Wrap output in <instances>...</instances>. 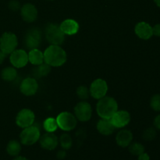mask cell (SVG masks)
<instances>
[{"mask_svg": "<svg viewBox=\"0 0 160 160\" xmlns=\"http://www.w3.org/2000/svg\"><path fill=\"white\" fill-rule=\"evenodd\" d=\"M43 53L44 61L50 67H61L67 59V53L59 45H51Z\"/></svg>", "mask_w": 160, "mask_h": 160, "instance_id": "cell-1", "label": "cell"}, {"mask_svg": "<svg viewBox=\"0 0 160 160\" xmlns=\"http://www.w3.org/2000/svg\"><path fill=\"white\" fill-rule=\"evenodd\" d=\"M45 35L46 40L51 45H60L65 40V34L62 32L59 25L49 23L45 30Z\"/></svg>", "mask_w": 160, "mask_h": 160, "instance_id": "cell-3", "label": "cell"}, {"mask_svg": "<svg viewBox=\"0 0 160 160\" xmlns=\"http://www.w3.org/2000/svg\"><path fill=\"white\" fill-rule=\"evenodd\" d=\"M97 130L100 134L103 135H110L115 131V128L111 123L110 119H102L97 123Z\"/></svg>", "mask_w": 160, "mask_h": 160, "instance_id": "cell-19", "label": "cell"}, {"mask_svg": "<svg viewBox=\"0 0 160 160\" xmlns=\"http://www.w3.org/2000/svg\"><path fill=\"white\" fill-rule=\"evenodd\" d=\"M152 34L156 37H160V23H157L152 27Z\"/></svg>", "mask_w": 160, "mask_h": 160, "instance_id": "cell-31", "label": "cell"}, {"mask_svg": "<svg viewBox=\"0 0 160 160\" xmlns=\"http://www.w3.org/2000/svg\"><path fill=\"white\" fill-rule=\"evenodd\" d=\"M50 71H51V67L46 62H43L34 67L33 70V75L37 78H43V77L47 76L50 73Z\"/></svg>", "mask_w": 160, "mask_h": 160, "instance_id": "cell-21", "label": "cell"}, {"mask_svg": "<svg viewBox=\"0 0 160 160\" xmlns=\"http://www.w3.org/2000/svg\"><path fill=\"white\" fill-rule=\"evenodd\" d=\"M155 3L156 4V6H158V7L160 8V0H154Z\"/></svg>", "mask_w": 160, "mask_h": 160, "instance_id": "cell-37", "label": "cell"}, {"mask_svg": "<svg viewBox=\"0 0 160 160\" xmlns=\"http://www.w3.org/2000/svg\"><path fill=\"white\" fill-rule=\"evenodd\" d=\"M150 106L156 112H160V94H156L152 97Z\"/></svg>", "mask_w": 160, "mask_h": 160, "instance_id": "cell-28", "label": "cell"}, {"mask_svg": "<svg viewBox=\"0 0 160 160\" xmlns=\"http://www.w3.org/2000/svg\"><path fill=\"white\" fill-rule=\"evenodd\" d=\"M42 38V31H40V29L37 28H31V29L28 30V31L25 34V45L30 50L38 48L40 46Z\"/></svg>", "mask_w": 160, "mask_h": 160, "instance_id": "cell-7", "label": "cell"}, {"mask_svg": "<svg viewBox=\"0 0 160 160\" xmlns=\"http://www.w3.org/2000/svg\"><path fill=\"white\" fill-rule=\"evenodd\" d=\"M156 137V131L152 128H148L143 133V138L146 141H152Z\"/></svg>", "mask_w": 160, "mask_h": 160, "instance_id": "cell-29", "label": "cell"}, {"mask_svg": "<svg viewBox=\"0 0 160 160\" xmlns=\"http://www.w3.org/2000/svg\"><path fill=\"white\" fill-rule=\"evenodd\" d=\"M9 60L12 67L15 68H22L28 64V53L23 49H15L10 53Z\"/></svg>", "mask_w": 160, "mask_h": 160, "instance_id": "cell-11", "label": "cell"}, {"mask_svg": "<svg viewBox=\"0 0 160 160\" xmlns=\"http://www.w3.org/2000/svg\"><path fill=\"white\" fill-rule=\"evenodd\" d=\"M13 160H28L27 158L23 157V156H16V158Z\"/></svg>", "mask_w": 160, "mask_h": 160, "instance_id": "cell-36", "label": "cell"}, {"mask_svg": "<svg viewBox=\"0 0 160 160\" xmlns=\"http://www.w3.org/2000/svg\"><path fill=\"white\" fill-rule=\"evenodd\" d=\"M1 77L2 80L10 82L17 78V71L15 67H5L1 72Z\"/></svg>", "mask_w": 160, "mask_h": 160, "instance_id": "cell-22", "label": "cell"}, {"mask_svg": "<svg viewBox=\"0 0 160 160\" xmlns=\"http://www.w3.org/2000/svg\"><path fill=\"white\" fill-rule=\"evenodd\" d=\"M66 156H67V153L64 150H60V151L58 152L57 153V158L59 159H65Z\"/></svg>", "mask_w": 160, "mask_h": 160, "instance_id": "cell-34", "label": "cell"}, {"mask_svg": "<svg viewBox=\"0 0 160 160\" xmlns=\"http://www.w3.org/2000/svg\"><path fill=\"white\" fill-rule=\"evenodd\" d=\"M118 110L117 102L112 97L105 96L98 99L96 106L98 115L102 119H110L111 117Z\"/></svg>", "mask_w": 160, "mask_h": 160, "instance_id": "cell-2", "label": "cell"}, {"mask_svg": "<svg viewBox=\"0 0 160 160\" xmlns=\"http://www.w3.org/2000/svg\"><path fill=\"white\" fill-rule=\"evenodd\" d=\"M134 32L139 38L143 40H148L153 36L152 27L147 22L142 21L138 23L134 28Z\"/></svg>", "mask_w": 160, "mask_h": 160, "instance_id": "cell-15", "label": "cell"}, {"mask_svg": "<svg viewBox=\"0 0 160 160\" xmlns=\"http://www.w3.org/2000/svg\"><path fill=\"white\" fill-rule=\"evenodd\" d=\"M9 8L12 11H17L20 8V2L16 0H12L9 3Z\"/></svg>", "mask_w": 160, "mask_h": 160, "instance_id": "cell-30", "label": "cell"}, {"mask_svg": "<svg viewBox=\"0 0 160 160\" xmlns=\"http://www.w3.org/2000/svg\"><path fill=\"white\" fill-rule=\"evenodd\" d=\"M21 151V145L20 142L16 140H12L6 146V152L11 156H18Z\"/></svg>", "mask_w": 160, "mask_h": 160, "instance_id": "cell-23", "label": "cell"}, {"mask_svg": "<svg viewBox=\"0 0 160 160\" xmlns=\"http://www.w3.org/2000/svg\"><path fill=\"white\" fill-rule=\"evenodd\" d=\"M62 32L67 35H73L77 34L79 30V24L78 22L72 19H67L62 21L59 25Z\"/></svg>", "mask_w": 160, "mask_h": 160, "instance_id": "cell-17", "label": "cell"}, {"mask_svg": "<svg viewBox=\"0 0 160 160\" xmlns=\"http://www.w3.org/2000/svg\"><path fill=\"white\" fill-rule=\"evenodd\" d=\"M110 121L115 128H124L131 121V115L128 111L117 110L111 117Z\"/></svg>", "mask_w": 160, "mask_h": 160, "instance_id": "cell-12", "label": "cell"}, {"mask_svg": "<svg viewBox=\"0 0 160 160\" xmlns=\"http://www.w3.org/2000/svg\"><path fill=\"white\" fill-rule=\"evenodd\" d=\"M40 145L44 149L54 150L59 144V139L53 133L47 132L39 138Z\"/></svg>", "mask_w": 160, "mask_h": 160, "instance_id": "cell-14", "label": "cell"}, {"mask_svg": "<svg viewBox=\"0 0 160 160\" xmlns=\"http://www.w3.org/2000/svg\"><path fill=\"white\" fill-rule=\"evenodd\" d=\"M28 61L31 64L34 66L40 65L43 63L44 61V53L38 48H34V49L30 50L28 53Z\"/></svg>", "mask_w": 160, "mask_h": 160, "instance_id": "cell-20", "label": "cell"}, {"mask_svg": "<svg viewBox=\"0 0 160 160\" xmlns=\"http://www.w3.org/2000/svg\"><path fill=\"white\" fill-rule=\"evenodd\" d=\"M38 89V84L35 78H27L21 82L20 90L22 94L27 96H31L36 94Z\"/></svg>", "mask_w": 160, "mask_h": 160, "instance_id": "cell-13", "label": "cell"}, {"mask_svg": "<svg viewBox=\"0 0 160 160\" xmlns=\"http://www.w3.org/2000/svg\"><path fill=\"white\" fill-rule=\"evenodd\" d=\"M154 125L156 127V129L159 130L160 131V114L158 115L157 117H156L154 120Z\"/></svg>", "mask_w": 160, "mask_h": 160, "instance_id": "cell-33", "label": "cell"}, {"mask_svg": "<svg viewBox=\"0 0 160 160\" xmlns=\"http://www.w3.org/2000/svg\"><path fill=\"white\" fill-rule=\"evenodd\" d=\"M90 95L95 99H100L106 96L108 92V85L106 81L102 79H96L92 83L90 89Z\"/></svg>", "mask_w": 160, "mask_h": 160, "instance_id": "cell-10", "label": "cell"}, {"mask_svg": "<svg viewBox=\"0 0 160 160\" xmlns=\"http://www.w3.org/2000/svg\"><path fill=\"white\" fill-rule=\"evenodd\" d=\"M6 55L5 54L4 52H2L1 50H0V65L2 63L3 61H4V59H6Z\"/></svg>", "mask_w": 160, "mask_h": 160, "instance_id": "cell-35", "label": "cell"}, {"mask_svg": "<svg viewBox=\"0 0 160 160\" xmlns=\"http://www.w3.org/2000/svg\"><path fill=\"white\" fill-rule=\"evenodd\" d=\"M74 114L77 120L85 122L91 119L92 115V109L91 105L86 101L80 102L74 108Z\"/></svg>", "mask_w": 160, "mask_h": 160, "instance_id": "cell-8", "label": "cell"}, {"mask_svg": "<svg viewBox=\"0 0 160 160\" xmlns=\"http://www.w3.org/2000/svg\"><path fill=\"white\" fill-rule=\"evenodd\" d=\"M138 159V160H150V156H148V154H147L146 152H144L143 153H142L141 155H139Z\"/></svg>", "mask_w": 160, "mask_h": 160, "instance_id": "cell-32", "label": "cell"}, {"mask_svg": "<svg viewBox=\"0 0 160 160\" xmlns=\"http://www.w3.org/2000/svg\"><path fill=\"white\" fill-rule=\"evenodd\" d=\"M43 128L45 130L46 132L53 133L57 130L59 128L56 122V119L52 118V117H48L46 120L44 121L43 123Z\"/></svg>", "mask_w": 160, "mask_h": 160, "instance_id": "cell-24", "label": "cell"}, {"mask_svg": "<svg viewBox=\"0 0 160 160\" xmlns=\"http://www.w3.org/2000/svg\"><path fill=\"white\" fill-rule=\"evenodd\" d=\"M132 140L133 134L129 130H121L120 131H119L116 137V142H117V145L123 148L129 146L130 144L132 142Z\"/></svg>", "mask_w": 160, "mask_h": 160, "instance_id": "cell-18", "label": "cell"}, {"mask_svg": "<svg viewBox=\"0 0 160 160\" xmlns=\"http://www.w3.org/2000/svg\"><path fill=\"white\" fill-rule=\"evenodd\" d=\"M77 95H78V98L84 101V100H87L89 98L90 91H89V89L86 86H80L77 89Z\"/></svg>", "mask_w": 160, "mask_h": 160, "instance_id": "cell-27", "label": "cell"}, {"mask_svg": "<svg viewBox=\"0 0 160 160\" xmlns=\"http://www.w3.org/2000/svg\"><path fill=\"white\" fill-rule=\"evenodd\" d=\"M58 127L64 131H70L77 126V118L73 114L69 112H62L56 117Z\"/></svg>", "mask_w": 160, "mask_h": 160, "instance_id": "cell-6", "label": "cell"}, {"mask_svg": "<svg viewBox=\"0 0 160 160\" xmlns=\"http://www.w3.org/2000/svg\"><path fill=\"white\" fill-rule=\"evenodd\" d=\"M20 14H21L22 19L24 21L28 22V23L34 22L38 17L37 8L31 3H27L23 5L20 9Z\"/></svg>", "mask_w": 160, "mask_h": 160, "instance_id": "cell-16", "label": "cell"}, {"mask_svg": "<svg viewBox=\"0 0 160 160\" xmlns=\"http://www.w3.org/2000/svg\"><path fill=\"white\" fill-rule=\"evenodd\" d=\"M40 137V130L37 126H34V125L23 128L20 135V142L24 145H34L38 141H39Z\"/></svg>", "mask_w": 160, "mask_h": 160, "instance_id": "cell-5", "label": "cell"}, {"mask_svg": "<svg viewBox=\"0 0 160 160\" xmlns=\"http://www.w3.org/2000/svg\"><path fill=\"white\" fill-rule=\"evenodd\" d=\"M59 143L64 150H68L73 145V140L69 134H63L59 138Z\"/></svg>", "mask_w": 160, "mask_h": 160, "instance_id": "cell-25", "label": "cell"}, {"mask_svg": "<svg viewBox=\"0 0 160 160\" xmlns=\"http://www.w3.org/2000/svg\"><path fill=\"white\" fill-rule=\"evenodd\" d=\"M35 120L34 113L28 109L20 110L16 117V123L21 128H26L34 124Z\"/></svg>", "mask_w": 160, "mask_h": 160, "instance_id": "cell-9", "label": "cell"}, {"mask_svg": "<svg viewBox=\"0 0 160 160\" xmlns=\"http://www.w3.org/2000/svg\"><path fill=\"white\" fill-rule=\"evenodd\" d=\"M18 40L16 34L11 32H5L0 38V50L7 56L17 48Z\"/></svg>", "mask_w": 160, "mask_h": 160, "instance_id": "cell-4", "label": "cell"}, {"mask_svg": "<svg viewBox=\"0 0 160 160\" xmlns=\"http://www.w3.org/2000/svg\"><path fill=\"white\" fill-rule=\"evenodd\" d=\"M129 152L133 156H138L145 152V147L138 142L131 143L129 145Z\"/></svg>", "mask_w": 160, "mask_h": 160, "instance_id": "cell-26", "label": "cell"}]
</instances>
